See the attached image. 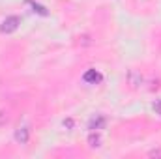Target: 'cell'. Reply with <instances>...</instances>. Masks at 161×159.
Returning <instances> with one entry per match:
<instances>
[{"label": "cell", "instance_id": "8", "mask_svg": "<svg viewBox=\"0 0 161 159\" xmlns=\"http://www.w3.org/2000/svg\"><path fill=\"white\" fill-rule=\"evenodd\" d=\"M6 122H8V114H6L4 111H0V125H4Z\"/></svg>", "mask_w": 161, "mask_h": 159}, {"label": "cell", "instance_id": "4", "mask_svg": "<svg viewBox=\"0 0 161 159\" xmlns=\"http://www.w3.org/2000/svg\"><path fill=\"white\" fill-rule=\"evenodd\" d=\"M127 79H129V84H131L133 88H137V86L142 82V75H141V73H137V71H129Z\"/></svg>", "mask_w": 161, "mask_h": 159}, {"label": "cell", "instance_id": "5", "mask_svg": "<svg viewBox=\"0 0 161 159\" xmlns=\"http://www.w3.org/2000/svg\"><path fill=\"white\" fill-rule=\"evenodd\" d=\"M103 125H105V118H103L101 114H97L96 118H92V122H90V125H88V127H90L92 131H96V129H101Z\"/></svg>", "mask_w": 161, "mask_h": 159}, {"label": "cell", "instance_id": "10", "mask_svg": "<svg viewBox=\"0 0 161 159\" xmlns=\"http://www.w3.org/2000/svg\"><path fill=\"white\" fill-rule=\"evenodd\" d=\"M154 111L161 114V101H156V103H154Z\"/></svg>", "mask_w": 161, "mask_h": 159}, {"label": "cell", "instance_id": "3", "mask_svg": "<svg viewBox=\"0 0 161 159\" xmlns=\"http://www.w3.org/2000/svg\"><path fill=\"white\" fill-rule=\"evenodd\" d=\"M82 80H84V82H90V84H96V82L101 80V73H97L96 69H88V71L82 75Z\"/></svg>", "mask_w": 161, "mask_h": 159}, {"label": "cell", "instance_id": "9", "mask_svg": "<svg viewBox=\"0 0 161 159\" xmlns=\"http://www.w3.org/2000/svg\"><path fill=\"white\" fill-rule=\"evenodd\" d=\"M64 127H69V129H71V127H73V120H71V118L64 120Z\"/></svg>", "mask_w": 161, "mask_h": 159}, {"label": "cell", "instance_id": "7", "mask_svg": "<svg viewBox=\"0 0 161 159\" xmlns=\"http://www.w3.org/2000/svg\"><path fill=\"white\" fill-rule=\"evenodd\" d=\"M32 6H34V11H38L40 15H47V11H45L43 6H40V4H32Z\"/></svg>", "mask_w": 161, "mask_h": 159}, {"label": "cell", "instance_id": "2", "mask_svg": "<svg viewBox=\"0 0 161 159\" xmlns=\"http://www.w3.org/2000/svg\"><path fill=\"white\" fill-rule=\"evenodd\" d=\"M28 139H30V129H28L26 125H23V127H19V129L15 131V140H17L19 144H26Z\"/></svg>", "mask_w": 161, "mask_h": 159}, {"label": "cell", "instance_id": "1", "mask_svg": "<svg viewBox=\"0 0 161 159\" xmlns=\"http://www.w3.org/2000/svg\"><path fill=\"white\" fill-rule=\"evenodd\" d=\"M19 25H21V19H19L17 15H9V17H6V19L2 21L0 32H2V34H11V32H15V30L19 28Z\"/></svg>", "mask_w": 161, "mask_h": 159}, {"label": "cell", "instance_id": "6", "mask_svg": "<svg viewBox=\"0 0 161 159\" xmlns=\"http://www.w3.org/2000/svg\"><path fill=\"white\" fill-rule=\"evenodd\" d=\"M88 144H90L92 148H99V146H101V137H99L97 133H90V137H88Z\"/></svg>", "mask_w": 161, "mask_h": 159}]
</instances>
